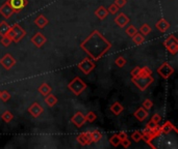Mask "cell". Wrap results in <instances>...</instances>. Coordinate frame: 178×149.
Listing matches in <instances>:
<instances>
[{
  "label": "cell",
  "instance_id": "cell-20",
  "mask_svg": "<svg viewBox=\"0 0 178 149\" xmlns=\"http://www.w3.org/2000/svg\"><path fill=\"white\" fill-rule=\"evenodd\" d=\"M155 27L157 30H159L161 32H162V33H165V32L170 28V24L168 23V21L166 19H161L155 24Z\"/></svg>",
  "mask_w": 178,
  "mask_h": 149
},
{
  "label": "cell",
  "instance_id": "cell-17",
  "mask_svg": "<svg viewBox=\"0 0 178 149\" xmlns=\"http://www.w3.org/2000/svg\"><path fill=\"white\" fill-rule=\"evenodd\" d=\"M172 130H174L175 133H178L177 129L174 126V124L170 121H166L165 123L161 126V132H162V134H164V135H169Z\"/></svg>",
  "mask_w": 178,
  "mask_h": 149
},
{
  "label": "cell",
  "instance_id": "cell-16",
  "mask_svg": "<svg viewBox=\"0 0 178 149\" xmlns=\"http://www.w3.org/2000/svg\"><path fill=\"white\" fill-rule=\"evenodd\" d=\"M148 115H149V113H148V111L146 109H144L143 107H140L139 109H136V111L133 113V116L138 119L139 121L143 122L147 119Z\"/></svg>",
  "mask_w": 178,
  "mask_h": 149
},
{
  "label": "cell",
  "instance_id": "cell-10",
  "mask_svg": "<svg viewBox=\"0 0 178 149\" xmlns=\"http://www.w3.org/2000/svg\"><path fill=\"white\" fill-rule=\"evenodd\" d=\"M0 65L3 68H5L7 70H8L16 65V59L14 58L13 55L7 53V54H5L3 57L0 59Z\"/></svg>",
  "mask_w": 178,
  "mask_h": 149
},
{
  "label": "cell",
  "instance_id": "cell-13",
  "mask_svg": "<svg viewBox=\"0 0 178 149\" xmlns=\"http://www.w3.org/2000/svg\"><path fill=\"white\" fill-rule=\"evenodd\" d=\"M27 111H28L29 114L32 116V117L37 118V117H39V116H40L41 114H42L43 111H44V109H43V107L41 106L38 102H34V103L32 104V105L27 109Z\"/></svg>",
  "mask_w": 178,
  "mask_h": 149
},
{
  "label": "cell",
  "instance_id": "cell-6",
  "mask_svg": "<svg viewBox=\"0 0 178 149\" xmlns=\"http://www.w3.org/2000/svg\"><path fill=\"white\" fill-rule=\"evenodd\" d=\"M164 46L167 49V51L172 55H176L178 52V40L175 37V35L171 34L166 38L164 41Z\"/></svg>",
  "mask_w": 178,
  "mask_h": 149
},
{
  "label": "cell",
  "instance_id": "cell-5",
  "mask_svg": "<svg viewBox=\"0 0 178 149\" xmlns=\"http://www.w3.org/2000/svg\"><path fill=\"white\" fill-rule=\"evenodd\" d=\"M85 88H87V84H85V83L82 81V79L79 78V77H75V78L68 84V89H69L73 94L77 95V96H79V95L84 92Z\"/></svg>",
  "mask_w": 178,
  "mask_h": 149
},
{
  "label": "cell",
  "instance_id": "cell-2",
  "mask_svg": "<svg viewBox=\"0 0 178 149\" xmlns=\"http://www.w3.org/2000/svg\"><path fill=\"white\" fill-rule=\"evenodd\" d=\"M141 133H142V140H144V141L146 142L151 148H155V146H154L151 142H152L154 139L158 138V137L162 135L161 126L157 124L154 129H152V130L146 129V130H143V132H141Z\"/></svg>",
  "mask_w": 178,
  "mask_h": 149
},
{
  "label": "cell",
  "instance_id": "cell-31",
  "mask_svg": "<svg viewBox=\"0 0 178 149\" xmlns=\"http://www.w3.org/2000/svg\"><path fill=\"white\" fill-rule=\"evenodd\" d=\"M10 98H11V94H10V92H8V91H7V90L0 91V100H1L2 102L7 103Z\"/></svg>",
  "mask_w": 178,
  "mask_h": 149
},
{
  "label": "cell",
  "instance_id": "cell-44",
  "mask_svg": "<svg viewBox=\"0 0 178 149\" xmlns=\"http://www.w3.org/2000/svg\"><path fill=\"white\" fill-rule=\"evenodd\" d=\"M117 135L119 137V139H120V141H122V140L128 138V136H127V134L125 132H120L119 134H117Z\"/></svg>",
  "mask_w": 178,
  "mask_h": 149
},
{
  "label": "cell",
  "instance_id": "cell-35",
  "mask_svg": "<svg viewBox=\"0 0 178 149\" xmlns=\"http://www.w3.org/2000/svg\"><path fill=\"white\" fill-rule=\"evenodd\" d=\"M115 63H116V65H117V66H119V67H123L124 65L126 64V59L124 58V57H122V56H120V57H118V58L115 60Z\"/></svg>",
  "mask_w": 178,
  "mask_h": 149
},
{
  "label": "cell",
  "instance_id": "cell-40",
  "mask_svg": "<svg viewBox=\"0 0 178 149\" xmlns=\"http://www.w3.org/2000/svg\"><path fill=\"white\" fill-rule=\"evenodd\" d=\"M150 120H152V121L154 122V123L158 124L159 122L162 121V116L159 115V114H157V113H156V114H154V115L152 116V117H151Z\"/></svg>",
  "mask_w": 178,
  "mask_h": 149
},
{
  "label": "cell",
  "instance_id": "cell-45",
  "mask_svg": "<svg viewBox=\"0 0 178 149\" xmlns=\"http://www.w3.org/2000/svg\"><path fill=\"white\" fill-rule=\"evenodd\" d=\"M157 126L156 123H154V122L152 121V120H150L149 122L147 123V126H146V129H149V130H152V129H154Z\"/></svg>",
  "mask_w": 178,
  "mask_h": 149
},
{
  "label": "cell",
  "instance_id": "cell-42",
  "mask_svg": "<svg viewBox=\"0 0 178 149\" xmlns=\"http://www.w3.org/2000/svg\"><path fill=\"white\" fill-rule=\"evenodd\" d=\"M140 70H141L140 66H135L131 71H130V74H131V77H138L139 74H140Z\"/></svg>",
  "mask_w": 178,
  "mask_h": 149
},
{
  "label": "cell",
  "instance_id": "cell-27",
  "mask_svg": "<svg viewBox=\"0 0 178 149\" xmlns=\"http://www.w3.org/2000/svg\"><path fill=\"white\" fill-rule=\"evenodd\" d=\"M89 134H90V138H91L92 143H97L102 138V134L100 133L99 130H93L92 133H89Z\"/></svg>",
  "mask_w": 178,
  "mask_h": 149
},
{
  "label": "cell",
  "instance_id": "cell-26",
  "mask_svg": "<svg viewBox=\"0 0 178 149\" xmlns=\"http://www.w3.org/2000/svg\"><path fill=\"white\" fill-rule=\"evenodd\" d=\"M132 38V41H133V44L136 45V46H140V45H142L145 41V36L143 34H140L138 32V33H135L133 36L131 37Z\"/></svg>",
  "mask_w": 178,
  "mask_h": 149
},
{
  "label": "cell",
  "instance_id": "cell-22",
  "mask_svg": "<svg viewBox=\"0 0 178 149\" xmlns=\"http://www.w3.org/2000/svg\"><path fill=\"white\" fill-rule=\"evenodd\" d=\"M111 111L114 113L115 115H120L121 113L124 111V107L121 105L119 102H115L111 106Z\"/></svg>",
  "mask_w": 178,
  "mask_h": 149
},
{
  "label": "cell",
  "instance_id": "cell-23",
  "mask_svg": "<svg viewBox=\"0 0 178 149\" xmlns=\"http://www.w3.org/2000/svg\"><path fill=\"white\" fill-rule=\"evenodd\" d=\"M38 91L40 92L43 96H46V95H48L49 93H51L52 89L48 84H47V83H43V84L38 88Z\"/></svg>",
  "mask_w": 178,
  "mask_h": 149
},
{
  "label": "cell",
  "instance_id": "cell-34",
  "mask_svg": "<svg viewBox=\"0 0 178 149\" xmlns=\"http://www.w3.org/2000/svg\"><path fill=\"white\" fill-rule=\"evenodd\" d=\"M96 119H97V115L95 114L94 112H92V111H90L87 115H85V120H87L88 122H90V123L94 122Z\"/></svg>",
  "mask_w": 178,
  "mask_h": 149
},
{
  "label": "cell",
  "instance_id": "cell-15",
  "mask_svg": "<svg viewBox=\"0 0 178 149\" xmlns=\"http://www.w3.org/2000/svg\"><path fill=\"white\" fill-rule=\"evenodd\" d=\"M129 22H130V19L123 13H120L115 18V23L117 24V26H119L120 28L125 27V26L128 25Z\"/></svg>",
  "mask_w": 178,
  "mask_h": 149
},
{
  "label": "cell",
  "instance_id": "cell-38",
  "mask_svg": "<svg viewBox=\"0 0 178 149\" xmlns=\"http://www.w3.org/2000/svg\"><path fill=\"white\" fill-rule=\"evenodd\" d=\"M142 107H143L144 109H146L147 111H149V110L153 107V103L151 102L150 100H145L143 102V105H142Z\"/></svg>",
  "mask_w": 178,
  "mask_h": 149
},
{
  "label": "cell",
  "instance_id": "cell-33",
  "mask_svg": "<svg viewBox=\"0 0 178 149\" xmlns=\"http://www.w3.org/2000/svg\"><path fill=\"white\" fill-rule=\"evenodd\" d=\"M109 143H111V145L112 146H114V147H118L119 145H120V139H119V137L118 135H114V136H112V138L109 139Z\"/></svg>",
  "mask_w": 178,
  "mask_h": 149
},
{
  "label": "cell",
  "instance_id": "cell-1",
  "mask_svg": "<svg viewBox=\"0 0 178 149\" xmlns=\"http://www.w3.org/2000/svg\"><path fill=\"white\" fill-rule=\"evenodd\" d=\"M80 48L92 60L97 61L101 59L112 48V43L100 33V31L94 30L80 44Z\"/></svg>",
  "mask_w": 178,
  "mask_h": 149
},
{
  "label": "cell",
  "instance_id": "cell-41",
  "mask_svg": "<svg viewBox=\"0 0 178 149\" xmlns=\"http://www.w3.org/2000/svg\"><path fill=\"white\" fill-rule=\"evenodd\" d=\"M120 144L122 145L124 148H128L129 146L131 145V142H130V140H129L128 138H126V139L122 140V141H121V143H120Z\"/></svg>",
  "mask_w": 178,
  "mask_h": 149
},
{
  "label": "cell",
  "instance_id": "cell-7",
  "mask_svg": "<svg viewBox=\"0 0 178 149\" xmlns=\"http://www.w3.org/2000/svg\"><path fill=\"white\" fill-rule=\"evenodd\" d=\"M156 71L162 79H169L174 74V67L169 62H164L161 66L157 67Z\"/></svg>",
  "mask_w": 178,
  "mask_h": 149
},
{
  "label": "cell",
  "instance_id": "cell-43",
  "mask_svg": "<svg viewBox=\"0 0 178 149\" xmlns=\"http://www.w3.org/2000/svg\"><path fill=\"white\" fill-rule=\"evenodd\" d=\"M126 0H115V4L117 5V6L119 8H121V7H123L124 5L126 4Z\"/></svg>",
  "mask_w": 178,
  "mask_h": 149
},
{
  "label": "cell",
  "instance_id": "cell-29",
  "mask_svg": "<svg viewBox=\"0 0 178 149\" xmlns=\"http://www.w3.org/2000/svg\"><path fill=\"white\" fill-rule=\"evenodd\" d=\"M0 44L3 47H8L11 44V38L8 36L7 34H5L1 37V40H0Z\"/></svg>",
  "mask_w": 178,
  "mask_h": 149
},
{
  "label": "cell",
  "instance_id": "cell-37",
  "mask_svg": "<svg viewBox=\"0 0 178 149\" xmlns=\"http://www.w3.org/2000/svg\"><path fill=\"white\" fill-rule=\"evenodd\" d=\"M131 139L133 140L135 142H140L141 140H142V133L140 132V130H136V132L135 133H132V135H131Z\"/></svg>",
  "mask_w": 178,
  "mask_h": 149
},
{
  "label": "cell",
  "instance_id": "cell-19",
  "mask_svg": "<svg viewBox=\"0 0 178 149\" xmlns=\"http://www.w3.org/2000/svg\"><path fill=\"white\" fill-rule=\"evenodd\" d=\"M77 142H78L81 146H89L90 144H92L90 134L89 133H81L80 135L77 137Z\"/></svg>",
  "mask_w": 178,
  "mask_h": 149
},
{
  "label": "cell",
  "instance_id": "cell-25",
  "mask_svg": "<svg viewBox=\"0 0 178 149\" xmlns=\"http://www.w3.org/2000/svg\"><path fill=\"white\" fill-rule=\"evenodd\" d=\"M10 28H11V26L7 22H5V21L0 22V35H1V36H3V35L7 34Z\"/></svg>",
  "mask_w": 178,
  "mask_h": 149
},
{
  "label": "cell",
  "instance_id": "cell-18",
  "mask_svg": "<svg viewBox=\"0 0 178 149\" xmlns=\"http://www.w3.org/2000/svg\"><path fill=\"white\" fill-rule=\"evenodd\" d=\"M34 24L37 25V27H39L40 29H43L49 24V21L47 19V17H45L44 15H39L34 19Z\"/></svg>",
  "mask_w": 178,
  "mask_h": 149
},
{
  "label": "cell",
  "instance_id": "cell-24",
  "mask_svg": "<svg viewBox=\"0 0 178 149\" xmlns=\"http://www.w3.org/2000/svg\"><path fill=\"white\" fill-rule=\"evenodd\" d=\"M45 102L49 107H53L57 104V97H56L55 95L49 93L48 95H46L45 96Z\"/></svg>",
  "mask_w": 178,
  "mask_h": 149
},
{
  "label": "cell",
  "instance_id": "cell-3",
  "mask_svg": "<svg viewBox=\"0 0 178 149\" xmlns=\"http://www.w3.org/2000/svg\"><path fill=\"white\" fill-rule=\"evenodd\" d=\"M7 35L11 38V41H14L15 44H18L20 43V40H22L24 38V36L26 35V31L19 24H15V25L11 26L10 30L7 32Z\"/></svg>",
  "mask_w": 178,
  "mask_h": 149
},
{
  "label": "cell",
  "instance_id": "cell-30",
  "mask_svg": "<svg viewBox=\"0 0 178 149\" xmlns=\"http://www.w3.org/2000/svg\"><path fill=\"white\" fill-rule=\"evenodd\" d=\"M140 31H141V33L143 34V35H148L151 32V27L148 24H143V25L141 26V28H140Z\"/></svg>",
  "mask_w": 178,
  "mask_h": 149
},
{
  "label": "cell",
  "instance_id": "cell-36",
  "mask_svg": "<svg viewBox=\"0 0 178 149\" xmlns=\"http://www.w3.org/2000/svg\"><path fill=\"white\" fill-rule=\"evenodd\" d=\"M152 74V71L149 67L145 66V67H141L140 70V74H139V76H150V74ZM138 76V77H139Z\"/></svg>",
  "mask_w": 178,
  "mask_h": 149
},
{
  "label": "cell",
  "instance_id": "cell-32",
  "mask_svg": "<svg viewBox=\"0 0 178 149\" xmlns=\"http://www.w3.org/2000/svg\"><path fill=\"white\" fill-rule=\"evenodd\" d=\"M125 32H126V34L128 35L129 37H132L135 33H138V29H136L133 25H129Z\"/></svg>",
  "mask_w": 178,
  "mask_h": 149
},
{
  "label": "cell",
  "instance_id": "cell-8",
  "mask_svg": "<svg viewBox=\"0 0 178 149\" xmlns=\"http://www.w3.org/2000/svg\"><path fill=\"white\" fill-rule=\"evenodd\" d=\"M95 67H96V65L91 58H84V60H81L78 63V68L85 74H90Z\"/></svg>",
  "mask_w": 178,
  "mask_h": 149
},
{
  "label": "cell",
  "instance_id": "cell-12",
  "mask_svg": "<svg viewBox=\"0 0 178 149\" xmlns=\"http://www.w3.org/2000/svg\"><path fill=\"white\" fill-rule=\"evenodd\" d=\"M71 122H72L76 127L79 129V127L84 126L85 122H87V120H85V115H84V113L80 111L76 112L75 114L73 115V117L71 118Z\"/></svg>",
  "mask_w": 178,
  "mask_h": 149
},
{
  "label": "cell",
  "instance_id": "cell-28",
  "mask_svg": "<svg viewBox=\"0 0 178 149\" xmlns=\"http://www.w3.org/2000/svg\"><path fill=\"white\" fill-rule=\"evenodd\" d=\"M1 119L4 122L8 123V122H11L14 119V114L11 112H10V111H5V112H3L1 114Z\"/></svg>",
  "mask_w": 178,
  "mask_h": 149
},
{
  "label": "cell",
  "instance_id": "cell-39",
  "mask_svg": "<svg viewBox=\"0 0 178 149\" xmlns=\"http://www.w3.org/2000/svg\"><path fill=\"white\" fill-rule=\"evenodd\" d=\"M119 8L117 5H116L115 3L114 4H111L109 5V7L107 8V11H108V14H112V15H115V14H117L118 11H119Z\"/></svg>",
  "mask_w": 178,
  "mask_h": 149
},
{
  "label": "cell",
  "instance_id": "cell-9",
  "mask_svg": "<svg viewBox=\"0 0 178 149\" xmlns=\"http://www.w3.org/2000/svg\"><path fill=\"white\" fill-rule=\"evenodd\" d=\"M8 3L13 8L14 14H18L27 6L28 0H8Z\"/></svg>",
  "mask_w": 178,
  "mask_h": 149
},
{
  "label": "cell",
  "instance_id": "cell-21",
  "mask_svg": "<svg viewBox=\"0 0 178 149\" xmlns=\"http://www.w3.org/2000/svg\"><path fill=\"white\" fill-rule=\"evenodd\" d=\"M95 16H96L99 20H104L106 19V17L108 16V11H107V8H105L104 6H99L95 11Z\"/></svg>",
  "mask_w": 178,
  "mask_h": 149
},
{
  "label": "cell",
  "instance_id": "cell-4",
  "mask_svg": "<svg viewBox=\"0 0 178 149\" xmlns=\"http://www.w3.org/2000/svg\"><path fill=\"white\" fill-rule=\"evenodd\" d=\"M131 81L141 91H145L154 82L153 77L151 76H139L131 77Z\"/></svg>",
  "mask_w": 178,
  "mask_h": 149
},
{
  "label": "cell",
  "instance_id": "cell-11",
  "mask_svg": "<svg viewBox=\"0 0 178 149\" xmlns=\"http://www.w3.org/2000/svg\"><path fill=\"white\" fill-rule=\"evenodd\" d=\"M30 40L34 44V46L37 48H42L47 43V38L42 32H35Z\"/></svg>",
  "mask_w": 178,
  "mask_h": 149
},
{
  "label": "cell",
  "instance_id": "cell-14",
  "mask_svg": "<svg viewBox=\"0 0 178 149\" xmlns=\"http://www.w3.org/2000/svg\"><path fill=\"white\" fill-rule=\"evenodd\" d=\"M0 15L2 17L5 18V19H10V18L14 15V11H13V8L8 3V0L5 1L3 4L0 6Z\"/></svg>",
  "mask_w": 178,
  "mask_h": 149
}]
</instances>
